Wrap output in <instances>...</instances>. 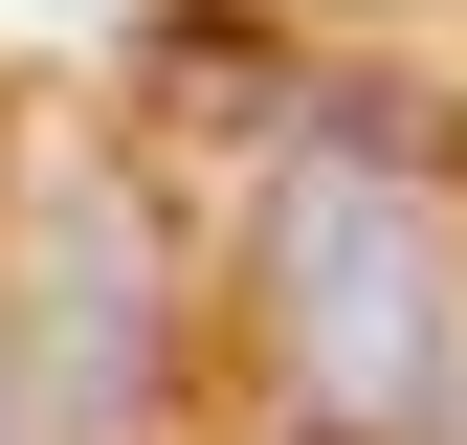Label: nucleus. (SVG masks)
<instances>
[{
  "label": "nucleus",
  "mask_w": 467,
  "mask_h": 445,
  "mask_svg": "<svg viewBox=\"0 0 467 445\" xmlns=\"http://www.w3.org/2000/svg\"><path fill=\"white\" fill-rule=\"evenodd\" d=\"M245 312L289 357L312 445H423L445 378H467V312H445V222L379 179V156H267L245 201Z\"/></svg>",
  "instance_id": "f257e3e1"
},
{
  "label": "nucleus",
  "mask_w": 467,
  "mask_h": 445,
  "mask_svg": "<svg viewBox=\"0 0 467 445\" xmlns=\"http://www.w3.org/2000/svg\"><path fill=\"white\" fill-rule=\"evenodd\" d=\"M0 445H45V401H23V357H0Z\"/></svg>",
  "instance_id": "7ed1b4c3"
},
{
  "label": "nucleus",
  "mask_w": 467,
  "mask_h": 445,
  "mask_svg": "<svg viewBox=\"0 0 467 445\" xmlns=\"http://www.w3.org/2000/svg\"><path fill=\"white\" fill-rule=\"evenodd\" d=\"M45 290H67V312H45V334H0V357H23V401H45V423H111V401H134V357H156V312H134V245L67 201V267H45Z\"/></svg>",
  "instance_id": "f03ea898"
}]
</instances>
